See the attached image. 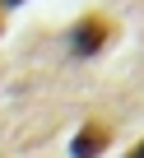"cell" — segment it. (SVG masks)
<instances>
[{
    "instance_id": "277c9868",
    "label": "cell",
    "mask_w": 144,
    "mask_h": 158,
    "mask_svg": "<svg viewBox=\"0 0 144 158\" xmlns=\"http://www.w3.org/2000/svg\"><path fill=\"white\" fill-rule=\"evenodd\" d=\"M0 33H5V14H0Z\"/></svg>"
},
{
    "instance_id": "7a4b0ae2",
    "label": "cell",
    "mask_w": 144,
    "mask_h": 158,
    "mask_svg": "<svg viewBox=\"0 0 144 158\" xmlns=\"http://www.w3.org/2000/svg\"><path fill=\"white\" fill-rule=\"evenodd\" d=\"M107 144H112V126L93 116V121H84V126L75 130V139H70V158H98Z\"/></svg>"
},
{
    "instance_id": "6da1fadb",
    "label": "cell",
    "mask_w": 144,
    "mask_h": 158,
    "mask_svg": "<svg viewBox=\"0 0 144 158\" xmlns=\"http://www.w3.org/2000/svg\"><path fill=\"white\" fill-rule=\"evenodd\" d=\"M112 37H116V23L107 14H84V19H75V28H70V51L75 56H98Z\"/></svg>"
},
{
    "instance_id": "3957f363",
    "label": "cell",
    "mask_w": 144,
    "mask_h": 158,
    "mask_svg": "<svg viewBox=\"0 0 144 158\" xmlns=\"http://www.w3.org/2000/svg\"><path fill=\"white\" fill-rule=\"evenodd\" d=\"M125 158H144V139H139V144H130V153H125Z\"/></svg>"
},
{
    "instance_id": "5b68a950",
    "label": "cell",
    "mask_w": 144,
    "mask_h": 158,
    "mask_svg": "<svg viewBox=\"0 0 144 158\" xmlns=\"http://www.w3.org/2000/svg\"><path fill=\"white\" fill-rule=\"evenodd\" d=\"M5 5H23V0H5Z\"/></svg>"
}]
</instances>
